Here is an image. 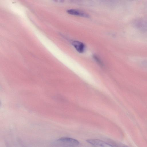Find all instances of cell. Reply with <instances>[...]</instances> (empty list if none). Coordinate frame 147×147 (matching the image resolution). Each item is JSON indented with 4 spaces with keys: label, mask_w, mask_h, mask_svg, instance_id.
<instances>
[{
    "label": "cell",
    "mask_w": 147,
    "mask_h": 147,
    "mask_svg": "<svg viewBox=\"0 0 147 147\" xmlns=\"http://www.w3.org/2000/svg\"><path fill=\"white\" fill-rule=\"evenodd\" d=\"M57 141L61 147H76L80 144L77 140L67 137L61 138Z\"/></svg>",
    "instance_id": "obj_1"
},
{
    "label": "cell",
    "mask_w": 147,
    "mask_h": 147,
    "mask_svg": "<svg viewBox=\"0 0 147 147\" xmlns=\"http://www.w3.org/2000/svg\"><path fill=\"white\" fill-rule=\"evenodd\" d=\"M90 144L96 147H116L110 144L97 139H91L87 140Z\"/></svg>",
    "instance_id": "obj_2"
},
{
    "label": "cell",
    "mask_w": 147,
    "mask_h": 147,
    "mask_svg": "<svg viewBox=\"0 0 147 147\" xmlns=\"http://www.w3.org/2000/svg\"><path fill=\"white\" fill-rule=\"evenodd\" d=\"M135 27L139 29L147 30V17L138 19L134 23Z\"/></svg>",
    "instance_id": "obj_3"
},
{
    "label": "cell",
    "mask_w": 147,
    "mask_h": 147,
    "mask_svg": "<svg viewBox=\"0 0 147 147\" xmlns=\"http://www.w3.org/2000/svg\"><path fill=\"white\" fill-rule=\"evenodd\" d=\"M68 13L74 16L88 17L89 15L82 11L76 9H70L67 11Z\"/></svg>",
    "instance_id": "obj_4"
},
{
    "label": "cell",
    "mask_w": 147,
    "mask_h": 147,
    "mask_svg": "<svg viewBox=\"0 0 147 147\" xmlns=\"http://www.w3.org/2000/svg\"><path fill=\"white\" fill-rule=\"evenodd\" d=\"M72 45L77 51L80 53H82L85 50V46L83 43L80 41H74L72 43Z\"/></svg>",
    "instance_id": "obj_5"
},
{
    "label": "cell",
    "mask_w": 147,
    "mask_h": 147,
    "mask_svg": "<svg viewBox=\"0 0 147 147\" xmlns=\"http://www.w3.org/2000/svg\"><path fill=\"white\" fill-rule=\"evenodd\" d=\"M94 58L96 62H97L98 64L101 66H103V64L101 61L100 60V59L98 58L97 56H94Z\"/></svg>",
    "instance_id": "obj_6"
}]
</instances>
